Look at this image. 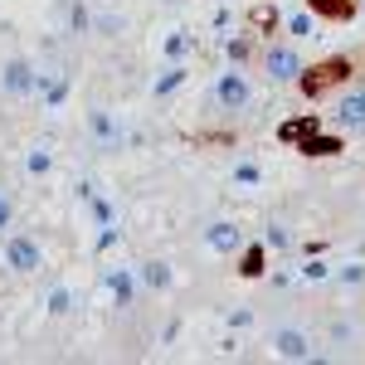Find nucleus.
Masks as SVG:
<instances>
[{
    "mask_svg": "<svg viewBox=\"0 0 365 365\" xmlns=\"http://www.w3.org/2000/svg\"><path fill=\"white\" fill-rule=\"evenodd\" d=\"M5 220H10V205H5V200H0V229H5Z\"/></svg>",
    "mask_w": 365,
    "mask_h": 365,
    "instance_id": "nucleus-13",
    "label": "nucleus"
},
{
    "mask_svg": "<svg viewBox=\"0 0 365 365\" xmlns=\"http://www.w3.org/2000/svg\"><path fill=\"white\" fill-rule=\"evenodd\" d=\"M268 249H287V229H282V225L268 229Z\"/></svg>",
    "mask_w": 365,
    "mask_h": 365,
    "instance_id": "nucleus-9",
    "label": "nucleus"
},
{
    "mask_svg": "<svg viewBox=\"0 0 365 365\" xmlns=\"http://www.w3.org/2000/svg\"><path fill=\"white\" fill-rule=\"evenodd\" d=\"M180 78H185V68H170L166 78H161V83H156V93H170V88L180 83Z\"/></svg>",
    "mask_w": 365,
    "mask_h": 365,
    "instance_id": "nucleus-10",
    "label": "nucleus"
},
{
    "mask_svg": "<svg viewBox=\"0 0 365 365\" xmlns=\"http://www.w3.org/2000/svg\"><path fill=\"white\" fill-rule=\"evenodd\" d=\"M5 88H10V93H25L29 88V63L25 58H15V63L5 68Z\"/></svg>",
    "mask_w": 365,
    "mask_h": 365,
    "instance_id": "nucleus-7",
    "label": "nucleus"
},
{
    "mask_svg": "<svg viewBox=\"0 0 365 365\" xmlns=\"http://www.w3.org/2000/svg\"><path fill=\"white\" fill-rule=\"evenodd\" d=\"M302 73V63L292 49H268V78H278V83H292Z\"/></svg>",
    "mask_w": 365,
    "mask_h": 365,
    "instance_id": "nucleus-3",
    "label": "nucleus"
},
{
    "mask_svg": "<svg viewBox=\"0 0 365 365\" xmlns=\"http://www.w3.org/2000/svg\"><path fill=\"white\" fill-rule=\"evenodd\" d=\"M49 312H68V292H63V287L49 292Z\"/></svg>",
    "mask_w": 365,
    "mask_h": 365,
    "instance_id": "nucleus-11",
    "label": "nucleus"
},
{
    "mask_svg": "<svg viewBox=\"0 0 365 365\" xmlns=\"http://www.w3.org/2000/svg\"><path fill=\"white\" fill-rule=\"evenodd\" d=\"M234 175H239V180H244V185H253V180H258V166H253V161H244V166L234 170Z\"/></svg>",
    "mask_w": 365,
    "mask_h": 365,
    "instance_id": "nucleus-12",
    "label": "nucleus"
},
{
    "mask_svg": "<svg viewBox=\"0 0 365 365\" xmlns=\"http://www.w3.org/2000/svg\"><path fill=\"white\" fill-rule=\"evenodd\" d=\"M141 278L151 282V287H166V282H170V273H166V263H146V273H141Z\"/></svg>",
    "mask_w": 365,
    "mask_h": 365,
    "instance_id": "nucleus-8",
    "label": "nucleus"
},
{
    "mask_svg": "<svg viewBox=\"0 0 365 365\" xmlns=\"http://www.w3.org/2000/svg\"><path fill=\"white\" fill-rule=\"evenodd\" d=\"M5 258H10V268H15V273L39 268V249H34L29 239H10V244H5Z\"/></svg>",
    "mask_w": 365,
    "mask_h": 365,
    "instance_id": "nucleus-4",
    "label": "nucleus"
},
{
    "mask_svg": "<svg viewBox=\"0 0 365 365\" xmlns=\"http://www.w3.org/2000/svg\"><path fill=\"white\" fill-rule=\"evenodd\" d=\"M205 239H210V249H220V253H234L239 244H244L239 225H225V220H220V225H210V234H205Z\"/></svg>",
    "mask_w": 365,
    "mask_h": 365,
    "instance_id": "nucleus-5",
    "label": "nucleus"
},
{
    "mask_svg": "<svg viewBox=\"0 0 365 365\" xmlns=\"http://www.w3.org/2000/svg\"><path fill=\"white\" fill-rule=\"evenodd\" d=\"M341 122H346V127H356V132L365 127V88H361V93H346V98H341Z\"/></svg>",
    "mask_w": 365,
    "mask_h": 365,
    "instance_id": "nucleus-6",
    "label": "nucleus"
},
{
    "mask_svg": "<svg viewBox=\"0 0 365 365\" xmlns=\"http://www.w3.org/2000/svg\"><path fill=\"white\" fill-rule=\"evenodd\" d=\"M215 98H220V103H225L229 113H239V108H244V103H249V83H244V78H239V73H225V78H220V83H215Z\"/></svg>",
    "mask_w": 365,
    "mask_h": 365,
    "instance_id": "nucleus-2",
    "label": "nucleus"
},
{
    "mask_svg": "<svg viewBox=\"0 0 365 365\" xmlns=\"http://www.w3.org/2000/svg\"><path fill=\"white\" fill-rule=\"evenodd\" d=\"M273 351H278L282 361H312V356H317V351H312V341L302 336V331H292V327L273 331Z\"/></svg>",
    "mask_w": 365,
    "mask_h": 365,
    "instance_id": "nucleus-1",
    "label": "nucleus"
}]
</instances>
